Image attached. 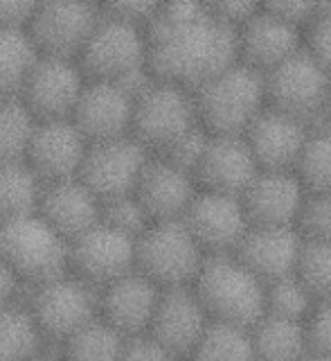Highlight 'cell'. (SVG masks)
I'll return each mask as SVG.
<instances>
[{"mask_svg":"<svg viewBox=\"0 0 331 361\" xmlns=\"http://www.w3.org/2000/svg\"><path fill=\"white\" fill-rule=\"evenodd\" d=\"M146 68L158 82L196 90L239 63L237 30L210 14L187 23L151 20L146 25Z\"/></svg>","mask_w":331,"mask_h":361,"instance_id":"1","label":"cell"},{"mask_svg":"<svg viewBox=\"0 0 331 361\" xmlns=\"http://www.w3.org/2000/svg\"><path fill=\"white\" fill-rule=\"evenodd\" d=\"M192 289L210 321L216 323L250 330L266 314L264 282L239 264L232 253L205 255Z\"/></svg>","mask_w":331,"mask_h":361,"instance_id":"2","label":"cell"},{"mask_svg":"<svg viewBox=\"0 0 331 361\" xmlns=\"http://www.w3.org/2000/svg\"><path fill=\"white\" fill-rule=\"evenodd\" d=\"M199 124L210 135L242 138L266 106L264 77L244 63H235L192 90Z\"/></svg>","mask_w":331,"mask_h":361,"instance_id":"3","label":"cell"},{"mask_svg":"<svg viewBox=\"0 0 331 361\" xmlns=\"http://www.w3.org/2000/svg\"><path fill=\"white\" fill-rule=\"evenodd\" d=\"M0 257L18 280L34 287L68 274L70 244L34 212L0 224Z\"/></svg>","mask_w":331,"mask_h":361,"instance_id":"4","label":"cell"},{"mask_svg":"<svg viewBox=\"0 0 331 361\" xmlns=\"http://www.w3.org/2000/svg\"><path fill=\"white\" fill-rule=\"evenodd\" d=\"M48 345H61L65 338L99 319V289L77 276H59L34 285L25 302Z\"/></svg>","mask_w":331,"mask_h":361,"instance_id":"5","label":"cell"},{"mask_svg":"<svg viewBox=\"0 0 331 361\" xmlns=\"http://www.w3.org/2000/svg\"><path fill=\"white\" fill-rule=\"evenodd\" d=\"M203 259L205 253L180 219L151 224L135 240V271L161 289L192 287Z\"/></svg>","mask_w":331,"mask_h":361,"instance_id":"6","label":"cell"},{"mask_svg":"<svg viewBox=\"0 0 331 361\" xmlns=\"http://www.w3.org/2000/svg\"><path fill=\"white\" fill-rule=\"evenodd\" d=\"M199 124L192 90L156 82L133 102L131 138L146 152L165 154L178 138Z\"/></svg>","mask_w":331,"mask_h":361,"instance_id":"7","label":"cell"},{"mask_svg":"<svg viewBox=\"0 0 331 361\" xmlns=\"http://www.w3.org/2000/svg\"><path fill=\"white\" fill-rule=\"evenodd\" d=\"M261 77L268 109L282 111L302 122L323 116L331 75L304 48Z\"/></svg>","mask_w":331,"mask_h":361,"instance_id":"8","label":"cell"},{"mask_svg":"<svg viewBox=\"0 0 331 361\" xmlns=\"http://www.w3.org/2000/svg\"><path fill=\"white\" fill-rule=\"evenodd\" d=\"M146 63V39L140 27L101 14L84 50L79 52V71L93 82L115 84L120 77Z\"/></svg>","mask_w":331,"mask_h":361,"instance_id":"9","label":"cell"},{"mask_svg":"<svg viewBox=\"0 0 331 361\" xmlns=\"http://www.w3.org/2000/svg\"><path fill=\"white\" fill-rule=\"evenodd\" d=\"M146 163H149V152L131 135L106 142H90L77 178L101 203L133 195Z\"/></svg>","mask_w":331,"mask_h":361,"instance_id":"10","label":"cell"},{"mask_svg":"<svg viewBox=\"0 0 331 361\" xmlns=\"http://www.w3.org/2000/svg\"><path fill=\"white\" fill-rule=\"evenodd\" d=\"M84 86V73L75 61L39 56L20 90V102L37 122L70 120Z\"/></svg>","mask_w":331,"mask_h":361,"instance_id":"11","label":"cell"},{"mask_svg":"<svg viewBox=\"0 0 331 361\" xmlns=\"http://www.w3.org/2000/svg\"><path fill=\"white\" fill-rule=\"evenodd\" d=\"M70 269L86 285L104 289L135 271V240L99 221L70 242Z\"/></svg>","mask_w":331,"mask_h":361,"instance_id":"12","label":"cell"},{"mask_svg":"<svg viewBox=\"0 0 331 361\" xmlns=\"http://www.w3.org/2000/svg\"><path fill=\"white\" fill-rule=\"evenodd\" d=\"M99 16L97 7L88 3H45L37 5L27 32L41 56L73 61L84 50Z\"/></svg>","mask_w":331,"mask_h":361,"instance_id":"13","label":"cell"},{"mask_svg":"<svg viewBox=\"0 0 331 361\" xmlns=\"http://www.w3.org/2000/svg\"><path fill=\"white\" fill-rule=\"evenodd\" d=\"M180 221L185 224L205 255L235 253L242 237L250 228L242 199L214 195V192H196Z\"/></svg>","mask_w":331,"mask_h":361,"instance_id":"14","label":"cell"},{"mask_svg":"<svg viewBox=\"0 0 331 361\" xmlns=\"http://www.w3.org/2000/svg\"><path fill=\"white\" fill-rule=\"evenodd\" d=\"M306 122L264 106L242 135L259 172H293L309 138Z\"/></svg>","mask_w":331,"mask_h":361,"instance_id":"15","label":"cell"},{"mask_svg":"<svg viewBox=\"0 0 331 361\" xmlns=\"http://www.w3.org/2000/svg\"><path fill=\"white\" fill-rule=\"evenodd\" d=\"M88 140L70 120L37 122L25 154V163L43 185L79 176Z\"/></svg>","mask_w":331,"mask_h":361,"instance_id":"16","label":"cell"},{"mask_svg":"<svg viewBox=\"0 0 331 361\" xmlns=\"http://www.w3.org/2000/svg\"><path fill=\"white\" fill-rule=\"evenodd\" d=\"M208 325L210 316L192 287H169L161 291L146 334L182 361L189 359Z\"/></svg>","mask_w":331,"mask_h":361,"instance_id":"17","label":"cell"},{"mask_svg":"<svg viewBox=\"0 0 331 361\" xmlns=\"http://www.w3.org/2000/svg\"><path fill=\"white\" fill-rule=\"evenodd\" d=\"M161 291L163 289L140 271H131L99 289V321L124 338L146 334Z\"/></svg>","mask_w":331,"mask_h":361,"instance_id":"18","label":"cell"},{"mask_svg":"<svg viewBox=\"0 0 331 361\" xmlns=\"http://www.w3.org/2000/svg\"><path fill=\"white\" fill-rule=\"evenodd\" d=\"M133 99L111 82H90L77 99L70 122L90 142L131 135Z\"/></svg>","mask_w":331,"mask_h":361,"instance_id":"19","label":"cell"},{"mask_svg":"<svg viewBox=\"0 0 331 361\" xmlns=\"http://www.w3.org/2000/svg\"><path fill=\"white\" fill-rule=\"evenodd\" d=\"M257 174L259 167L244 138L210 135L208 149L194 172V178L203 185V192L242 199Z\"/></svg>","mask_w":331,"mask_h":361,"instance_id":"20","label":"cell"},{"mask_svg":"<svg viewBox=\"0 0 331 361\" xmlns=\"http://www.w3.org/2000/svg\"><path fill=\"white\" fill-rule=\"evenodd\" d=\"M304 188L293 172H259L242 195V206L250 226L293 228Z\"/></svg>","mask_w":331,"mask_h":361,"instance_id":"21","label":"cell"},{"mask_svg":"<svg viewBox=\"0 0 331 361\" xmlns=\"http://www.w3.org/2000/svg\"><path fill=\"white\" fill-rule=\"evenodd\" d=\"M239 63L253 68L259 75L273 71L289 56L302 50V34L282 18L259 7L257 14L237 30Z\"/></svg>","mask_w":331,"mask_h":361,"instance_id":"22","label":"cell"},{"mask_svg":"<svg viewBox=\"0 0 331 361\" xmlns=\"http://www.w3.org/2000/svg\"><path fill=\"white\" fill-rule=\"evenodd\" d=\"M133 195L151 224L178 221L196 197V183L192 174L167 163L165 158H149Z\"/></svg>","mask_w":331,"mask_h":361,"instance_id":"23","label":"cell"},{"mask_svg":"<svg viewBox=\"0 0 331 361\" xmlns=\"http://www.w3.org/2000/svg\"><path fill=\"white\" fill-rule=\"evenodd\" d=\"M302 240L295 228H264L250 226L235 248V257L257 280L266 282L293 276Z\"/></svg>","mask_w":331,"mask_h":361,"instance_id":"24","label":"cell"},{"mask_svg":"<svg viewBox=\"0 0 331 361\" xmlns=\"http://www.w3.org/2000/svg\"><path fill=\"white\" fill-rule=\"evenodd\" d=\"M37 212L70 244L99 224V199L79 178L59 180L43 185Z\"/></svg>","mask_w":331,"mask_h":361,"instance_id":"25","label":"cell"},{"mask_svg":"<svg viewBox=\"0 0 331 361\" xmlns=\"http://www.w3.org/2000/svg\"><path fill=\"white\" fill-rule=\"evenodd\" d=\"M255 361H304L311 355L304 323L287 321L264 314L257 325L250 327Z\"/></svg>","mask_w":331,"mask_h":361,"instance_id":"26","label":"cell"},{"mask_svg":"<svg viewBox=\"0 0 331 361\" xmlns=\"http://www.w3.org/2000/svg\"><path fill=\"white\" fill-rule=\"evenodd\" d=\"M39 56L27 30H0V97H20Z\"/></svg>","mask_w":331,"mask_h":361,"instance_id":"27","label":"cell"},{"mask_svg":"<svg viewBox=\"0 0 331 361\" xmlns=\"http://www.w3.org/2000/svg\"><path fill=\"white\" fill-rule=\"evenodd\" d=\"M48 348L25 305L0 307V361H27Z\"/></svg>","mask_w":331,"mask_h":361,"instance_id":"28","label":"cell"},{"mask_svg":"<svg viewBox=\"0 0 331 361\" xmlns=\"http://www.w3.org/2000/svg\"><path fill=\"white\" fill-rule=\"evenodd\" d=\"M43 183L25 161L0 163V224L39 210Z\"/></svg>","mask_w":331,"mask_h":361,"instance_id":"29","label":"cell"},{"mask_svg":"<svg viewBox=\"0 0 331 361\" xmlns=\"http://www.w3.org/2000/svg\"><path fill=\"white\" fill-rule=\"evenodd\" d=\"M187 361H255L250 330L210 321Z\"/></svg>","mask_w":331,"mask_h":361,"instance_id":"30","label":"cell"},{"mask_svg":"<svg viewBox=\"0 0 331 361\" xmlns=\"http://www.w3.org/2000/svg\"><path fill=\"white\" fill-rule=\"evenodd\" d=\"M124 348V336L95 319L82 327L77 334L65 338L61 345H56V353L63 361H120Z\"/></svg>","mask_w":331,"mask_h":361,"instance_id":"31","label":"cell"},{"mask_svg":"<svg viewBox=\"0 0 331 361\" xmlns=\"http://www.w3.org/2000/svg\"><path fill=\"white\" fill-rule=\"evenodd\" d=\"M37 120L20 97H0V163L25 161Z\"/></svg>","mask_w":331,"mask_h":361,"instance_id":"32","label":"cell"},{"mask_svg":"<svg viewBox=\"0 0 331 361\" xmlns=\"http://www.w3.org/2000/svg\"><path fill=\"white\" fill-rule=\"evenodd\" d=\"M293 174L304 192L331 197V131L320 129L309 133Z\"/></svg>","mask_w":331,"mask_h":361,"instance_id":"33","label":"cell"},{"mask_svg":"<svg viewBox=\"0 0 331 361\" xmlns=\"http://www.w3.org/2000/svg\"><path fill=\"white\" fill-rule=\"evenodd\" d=\"M293 276L320 302L331 298V242H302Z\"/></svg>","mask_w":331,"mask_h":361,"instance_id":"34","label":"cell"},{"mask_svg":"<svg viewBox=\"0 0 331 361\" xmlns=\"http://www.w3.org/2000/svg\"><path fill=\"white\" fill-rule=\"evenodd\" d=\"M264 305L268 316L287 321H300L304 323L316 307V300L309 296L295 276H287L280 280H273L264 285Z\"/></svg>","mask_w":331,"mask_h":361,"instance_id":"35","label":"cell"},{"mask_svg":"<svg viewBox=\"0 0 331 361\" xmlns=\"http://www.w3.org/2000/svg\"><path fill=\"white\" fill-rule=\"evenodd\" d=\"M99 221L122 235H129L131 240H138V237L151 226V219L146 217V212L140 206V201L135 199V195L101 201Z\"/></svg>","mask_w":331,"mask_h":361,"instance_id":"36","label":"cell"},{"mask_svg":"<svg viewBox=\"0 0 331 361\" xmlns=\"http://www.w3.org/2000/svg\"><path fill=\"white\" fill-rule=\"evenodd\" d=\"M293 228L302 242H331V197L304 192Z\"/></svg>","mask_w":331,"mask_h":361,"instance_id":"37","label":"cell"},{"mask_svg":"<svg viewBox=\"0 0 331 361\" xmlns=\"http://www.w3.org/2000/svg\"><path fill=\"white\" fill-rule=\"evenodd\" d=\"M208 142H210V133L205 131L201 124H196V127L189 129L182 138H178L171 145L165 154H161V158H165L167 163L194 176L205 149H208Z\"/></svg>","mask_w":331,"mask_h":361,"instance_id":"38","label":"cell"},{"mask_svg":"<svg viewBox=\"0 0 331 361\" xmlns=\"http://www.w3.org/2000/svg\"><path fill=\"white\" fill-rule=\"evenodd\" d=\"M302 48L331 75V3H318L316 16L306 25Z\"/></svg>","mask_w":331,"mask_h":361,"instance_id":"39","label":"cell"},{"mask_svg":"<svg viewBox=\"0 0 331 361\" xmlns=\"http://www.w3.org/2000/svg\"><path fill=\"white\" fill-rule=\"evenodd\" d=\"M304 330L311 355L331 359V298L316 302L309 319L304 321Z\"/></svg>","mask_w":331,"mask_h":361,"instance_id":"40","label":"cell"},{"mask_svg":"<svg viewBox=\"0 0 331 361\" xmlns=\"http://www.w3.org/2000/svg\"><path fill=\"white\" fill-rule=\"evenodd\" d=\"M120 361H180V359L176 355H171L167 348H163L149 334H140V336L124 338Z\"/></svg>","mask_w":331,"mask_h":361,"instance_id":"41","label":"cell"},{"mask_svg":"<svg viewBox=\"0 0 331 361\" xmlns=\"http://www.w3.org/2000/svg\"><path fill=\"white\" fill-rule=\"evenodd\" d=\"M205 7H208V14L214 20H219L221 25L239 30L244 23H248L257 14L261 5L250 3V0H248V3H246V0H227V3H208Z\"/></svg>","mask_w":331,"mask_h":361,"instance_id":"42","label":"cell"},{"mask_svg":"<svg viewBox=\"0 0 331 361\" xmlns=\"http://www.w3.org/2000/svg\"><path fill=\"white\" fill-rule=\"evenodd\" d=\"M261 7L298 30L309 25L318 11V3H304V0H282V3H266Z\"/></svg>","mask_w":331,"mask_h":361,"instance_id":"43","label":"cell"},{"mask_svg":"<svg viewBox=\"0 0 331 361\" xmlns=\"http://www.w3.org/2000/svg\"><path fill=\"white\" fill-rule=\"evenodd\" d=\"M156 11H158V3H111L106 5L104 14L129 23V25L142 27L154 20Z\"/></svg>","mask_w":331,"mask_h":361,"instance_id":"44","label":"cell"},{"mask_svg":"<svg viewBox=\"0 0 331 361\" xmlns=\"http://www.w3.org/2000/svg\"><path fill=\"white\" fill-rule=\"evenodd\" d=\"M37 3L20 0H0V30H27Z\"/></svg>","mask_w":331,"mask_h":361,"instance_id":"45","label":"cell"},{"mask_svg":"<svg viewBox=\"0 0 331 361\" xmlns=\"http://www.w3.org/2000/svg\"><path fill=\"white\" fill-rule=\"evenodd\" d=\"M18 282L20 280L16 278V274L3 262V257H0V307H3V305L16 302Z\"/></svg>","mask_w":331,"mask_h":361,"instance_id":"46","label":"cell"},{"mask_svg":"<svg viewBox=\"0 0 331 361\" xmlns=\"http://www.w3.org/2000/svg\"><path fill=\"white\" fill-rule=\"evenodd\" d=\"M27 361H63V359H61L59 353H56V348H54V345H48V348H43L39 355H34V357L27 359Z\"/></svg>","mask_w":331,"mask_h":361,"instance_id":"47","label":"cell"},{"mask_svg":"<svg viewBox=\"0 0 331 361\" xmlns=\"http://www.w3.org/2000/svg\"><path fill=\"white\" fill-rule=\"evenodd\" d=\"M323 118L327 120V124H329V131H331V88H329V95H327V102H325V109H323Z\"/></svg>","mask_w":331,"mask_h":361,"instance_id":"48","label":"cell"},{"mask_svg":"<svg viewBox=\"0 0 331 361\" xmlns=\"http://www.w3.org/2000/svg\"><path fill=\"white\" fill-rule=\"evenodd\" d=\"M304 361H331L329 357H320V355H309Z\"/></svg>","mask_w":331,"mask_h":361,"instance_id":"49","label":"cell"}]
</instances>
